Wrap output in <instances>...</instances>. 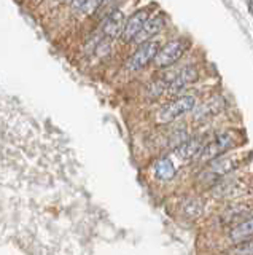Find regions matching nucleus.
<instances>
[{
    "instance_id": "nucleus-1",
    "label": "nucleus",
    "mask_w": 253,
    "mask_h": 255,
    "mask_svg": "<svg viewBox=\"0 0 253 255\" xmlns=\"http://www.w3.org/2000/svg\"><path fill=\"white\" fill-rule=\"evenodd\" d=\"M196 109V98L191 94H183L177 96L172 101L156 112V122L160 125H169L172 122H177L178 118L188 115L189 112H193Z\"/></svg>"
},
{
    "instance_id": "nucleus-2",
    "label": "nucleus",
    "mask_w": 253,
    "mask_h": 255,
    "mask_svg": "<svg viewBox=\"0 0 253 255\" xmlns=\"http://www.w3.org/2000/svg\"><path fill=\"white\" fill-rule=\"evenodd\" d=\"M237 143H239V132L237 131L229 129V131L220 132L210 142L205 143L199 156H197V161L210 163L212 159H215L221 155H225L226 151L233 150Z\"/></svg>"
},
{
    "instance_id": "nucleus-3",
    "label": "nucleus",
    "mask_w": 253,
    "mask_h": 255,
    "mask_svg": "<svg viewBox=\"0 0 253 255\" xmlns=\"http://www.w3.org/2000/svg\"><path fill=\"white\" fill-rule=\"evenodd\" d=\"M188 48H189V42L183 37L169 40L168 43H164V46H161V50L155 59V66L158 69H164V70L170 69L183 58V54L188 51Z\"/></svg>"
},
{
    "instance_id": "nucleus-4",
    "label": "nucleus",
    "mask_w": 253,
    "mask_h": 255,
    "mask_svg": "<svg viewBox=\"0 0 253 255\" xmlns=\"http://www.w3.org/2000/svg\"><path fill=\"white\" fill-rule=\"evenodd\" d=\"M164 77L168 80V93L180 94L189 85H193L199 78V70L194 66H185L172 72H164Z\"/></svg>"
},
{
    "instance_id": "nucleus-5",
    "label": "nucleus",
    "mask_w": 253,
    "mask_h": 255,
    "mask_svg": "<svg viewBox=\"0 0 253 255\" xmlns=\"http://www.w3.org/2000/svg\"><path fill=\"white\" fill-rule=\"evenodd\" d=\"M242 158L237 155H221L215 159H212L209 166L205 167V171L202 172V179H207L210 182H215L217 179H221L228 175L229 172H233L234 169L241 166Z\"/></svg>"
},
{
    "instance_id": "nucleus-6",
    "label": "nucleus",
    "mask_w": 253,
    "mask_h": 255,
    "mask_svg": "<svg viewBox=\"0 0 253 255\" xmlns=\"http://www.w3.org/2000/svg\"><path fill=\"white\" fill-rule=\"evenodd\" d=\"M161 50V45L155 42V40H148V42L137 45L136 51L131 54V58L128 61V70L137 72L145 69L152 62H155L158 53Z\"/></svg>"
},
{
    "instance_id": "nucleus-7",
    "label": "nucleus",
    "mask_w": 253,
    "mask_h": 255,
    "mask_svg": "<svg viewBox=\"0 0 253 255\" xmlns=\"http://www.w3.org/2000/svg\"><path fill=\"white\" fill-rule=\"evenodd\" d=\"M152 6H144L134 11L128 19H126L124 29L121 32V42L123 43H132L136 35L142 30V27L145 26V22L152 18Z\"/></svg>"
},
{
    "instance_id": "nucleus-8",
    "label": "nucleus",
    "mask_w": 253,
    "mask_h": 255,
    "mask_svg": "<svg viewBox=\"0 0 253 255\" xmlns=\"http://www.w3.org/2000/svg\"><path fill=\"white\" fill-rule=\"evenodd\" d=\"M126 16L121 10H110L105 16L104 19H102V24H100V34L104 37H108V38H118L121 37V32L124 29V24H126Z\"/></svg>"
},
{
    "instance_id": "nucleus-9",
    "label": "nucleus",
    "mask_w": 253,
    "mask_h": 255,
    "mask_svg": "<svg viewBox=\"0 0 253 255\" xmlns=\"http://www.w3.org/2000/svg\"><path fill=\"white\" fill-rule=\"evenodd\" d=\"M166 24H168V19H166V16L163 13L153 14L152 18L145 22V26L142 27V30L136 35V38H134L132 43L134 45H142V43L148 42V40H153L166 27Z\"/></svg>"
},
{
    "instance_id": "nucleus-10",
    "label": "nucleus",
    "mask_w": 253,
    "mask_h": 255,
    "mask_svg": "<svg viewBox=\"0 0 253 255\" xmlns=\"http://www.w3.org/2000/svg\"><path fill=\"white\" fill-rule=\"evenodd\" d=\"M225 109V101L221 98H212L209 101H205L201 107H197L193 110V117L196 122H205V120H210L213 117H217L221 114Z\"/></svg>"
},
{
    "instance_id": "nucleus-11",
    "label": "nucleus",
    "mask_w": 253,
    "mask_h": 255,
    "mask_svg": "<svg viewBox=\"0 0 253 255\" xmlns=\"http://www.w3.org/2000/svg\"><path fill=\"white\" fill-rule=\"evenodd\" d=\"M204 145L205 143L201 137H191V139H186V140L181 142L178 147L173 148V151H175V155L180 159L189 161V159H197V156H199Z\"/></svg>"
},
{
    "instance_id": "nucleus-12",
    "label": "nucleus",
    "mask_w": 253,
    "mask_h": 255,
    "mask_svg": "<svg viewBox=\"0 0 253 255\" xmlns=\"http://www.w3.org/2000/svg\"><path fill=\"white\" fill-rule=\"evenodd\" d=\"M175 172H177L175 166H173L172 159L168 158V156L160 158L155 163V175H156V179L168 182V180H172L173 177H175Z\"/></svg>"
},
{
    "instance_id": "nucleus-13",
    "label": "nucleus",
    "mask_w": 253,
    "mask_h": 255,
    "mask_svg": "<svg viewBox=\"0 0 253 255\" xmlns=\"http://www.w3.org/2000/svg\"><path fill=\"white\" fill-rule=\"evenodd\" d=\"M253 235V215L250 219L241 222L239 225H236L231 233H229V238L234 239V241H241V239H245Z\"/></svg>"
},
{
    "instance_id": "nucleus-14",
    "label": "nucleus",
    "mask_w": 253,
    "mask_h": 255,
    "mask_svg": "<svg viewBox=\"0 0 253 255\" xmlns=\"http://www.w3.org/2000/svg\"><path fill=\"white\" fill-rule=\"evenodd\" d=\"M245 214H249V209L244 206H234L229 211H226V214L223 215V223H231L237 219H242Z\"/></svg>"
},
{
    "instance_id": "nucleus-15",
    "label": "nucleus",
    "mask_w": 253,
    "mask_h": 255,
    "mask_svg": "<svg viewBox=\"0 0 253 255\" xmlns=\"http://www.w3.org/2000/svg\"><path fill=\"white\" fill-rule=\"evenodd\" d=\"M110 0H88V3L84 5L83 13L86 14H96L102 6H105Z\"/></svg>"
},
{
    "instance_id": "nucleus-16",
    "label": "nucleus",
    "mask_w": 253,
    "mask_h": 255,
    "mask_svg": "<svg viewBox=\"0 0 253 255\" xmlns=\"http://www.w3.org/2000/svg\"><path fill=\"white\" fill-rule=\"evenodd\" d=\"M231 255H253V239L237 244L231 251Z\"/></svg>"
},
{
    "instance_id": "nucleus-17",
    "label": "nucleus",
    "mask_w": 253,
    "mask_h": 255,
    "mask_svg": "<svg viewBox=\"0 0 253 255\" xmlns=\"http://www.w3.org/2000/svg\"><path fill=\"white\" fill-rule=\"evenodd\" d=\"M86 3H88V0H72V2H70V8H72L74 11H83Z\"/></svg>"
},
{
    "instance_id": "nucleus-18",
    "label": "nucleus",
    "mask_w": 253,
    "mask_h": 255,
    "mask_svg": "<svg viewBox=\"0 0 253 255\" xmlns=\"http://www.w3.org/2000/svg\"><path fill=\"white\" fill-rule=\"evenodd\" d=\"M56 2H58V3H70L72 0H56Z\"/></svg>"
}]
</instances>
